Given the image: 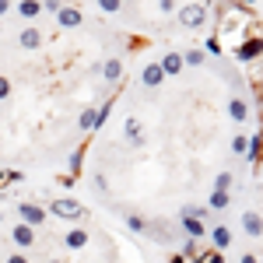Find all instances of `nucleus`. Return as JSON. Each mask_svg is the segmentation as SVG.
Instances as JSON below:
<instances>
[{"mask_svg":"<svg viewBox=\"0 0 263 263\" xmlns=\"http://www.w3.org/2000/svg\"><path fill=\"white\" fill-rule=\"evenodd\" d=\"M207 214H211L207 207H193V203H186L179 211V224H182V232H186V239H197L200 242L203 235H207V228H203V218Z\"/></svg>","mask_w":263,"mask_h":263,"instance_id":"nucleus-1","label":"nucleus"},{"mask_svg":"<svg viewBox=\"0 0 263 263\" xmlns=\"http://www.w3.org/2000/svg\"><path fill=\"white\" fill-rule=\"evenodd\" d=\"M49 214H57L60 221H84V214H88V211H84L74 197H57V200L49 203Z\"/></svg>","mask_w":263,"mask_h":263,"instance_id":"nucleus-2","label":"nucleus"},{"mask_svg":"<svg viewBox=\"0 0 263 263\" xmlns=\"http://www.w3.org/2000/svg\"><path fill=\"white\" fill-rule=\"evenodd\" d=\"M176 21H179V28H186V32L203 28V25H207V7H203V4H186V7H179Z\"/></svg>","mask_w":263,"mask_h":263,"instance_id":"nucleus-3","label":"nucleus"},{"mask_svg":"<svg viewBox=\"0 0 263 263\" xmlns=\"http://www.w3.org/2000/svg\"><path fill=\"white\" fill-rule=\"evenodd\" d=\"M46 207H39V203H32V200H21L18 203V218H21V224H28V228H39L42 221H46Z\"/></svg>","mask_w":263,"mask_h":263,"instance_id":"nucleus-4","label":"nucleus"},{"mask_svg":"<svg viewBox=\"0 0 263 263\" xmlns=\"http://www.w3.org/2000/svg\"><path fill=\"white\" fill-rule=\"evenodd\" d=\"M235 60H239V63L263 60V39H242L239 46H235Z\"/></svg>","mask_w":263,"mask_h":263,"instance_id":"nucleus-5","label":"nucleus"},{"mask_svg":"<svg viewBox=\"0 0 263 263\" xmlns=\"http://www.w3.org/2000/svg\"><path fill=\"white\" fill-rule=\"evenodd\" d=\"M57 25H60V28H81V25H84V11L67 4V7L57 11Z\"/></svg>","mask_w":263,"mask_h":263,"instance_id":"nucleus-6","label":"nucleus"},{"mask_svg":"<svg viewBox=\"0 0 263 263\" xmlns=\"http://www.w3.org/2000/svg\"><path fill=\"white\" fill-rule=\"evenodd\" d=\"M11 242L18 246V249H32V246H35V228L14 224V228H11Z\"/></svg>","mask_w":263,"mask_h":263,"instance_id":"nucleus-7","label":"nucleus"},{"mask_svg":"<svg viewBox=\"0 0 263 263\" xmlns=\"http://www.w3.org/2000/svg\"><path fill=\"white\" fill-rule=\"evenodd\" d=\"M18 46L21 49H39L42 46V32L35 28V25H25V28L18 32Z\"/></svg>","mask_w":263,"mask_h":263,"instance_id":"nucleus-8","label":"nucleus"},{"mask_svg":"<svg viewBox=\"0 0 263 263\" xmlns=\"http://www.w3.org/2000/svg\"><path fill=\"white\" fill-rule=\"evenodd\" d=\"M102 78H105L109 84H120L123 81V60H120V57H109V60L102 63Z\"/></svg>","mask_w":263,"mask_h":263,"instance_id":"nucleus-9","label":"nucleus"},{"mask_svg":"<svg viewBox=\"0 0 263 263\" xmlns=\"http://www.w3.org/2000/svg\"><path fill=\"white\" fill-rule=\"evenodd\" d=\"M207 235H211V246H214V253H224V249L232 246V228H224V224L211 228Z\"/></svg>","mask_w":263,"mask_h":263,"instance_id":"nucleus-10","label":"nucleus"},{"mask_svg":"<svg viewBox=\"0 0 263 263\" xmlns=\"http://www.w3.org/2000/svg\"><path fill=\"white\" fill-rule=\"evenodd\" d=\"M158 63H162V74H165V78H176V74H182V53H176V49H172V53H165Z\"/></svg>","mask_w":263,"mask_h":263,"instance_id":"nucleus-11","label":"nucleus"},{"mask_svg":"<svg viewBox=\"0 0 263 263\" xmlns=\"http://www.w3.org/2000/svg\"><path fill=\"white\" fill-rule=\"evenodd\" d=\"M165 81V74H162V63H147L141 70V84L144 88H158V84Z\"/></svg>","mask_w":263,"mask_h":263,"instance_id":"nucleus-12","label":"nucleus"},{"mask_svg":"<svg viewBox=\"0 0 263 263\" xmlns=\"http://www.w3.org/2000/svg\"><path fill=\"white\" fill-rule=\"evenodd\" d=\"M78 126H81L84 134L99 130V105H84V112L78 116Z\"/></svg>","mask_w":263,"mask_h":263,"instance_id":"nucleus-13","label":"nucleus"},{"mask_svg":"<svg viewBox=\"0 0 263 263\" xmlns=\"http://www.w3.org/2000/svg\"><path fill=\"white\" fill-rule=\"evenodd\" d=\"M123 130H126V134H123V137H126V144H134V147H141V144H144V126H141V120H134V116H130Z\"/></svg>","mask_w":263,"mask_h":263,"instance_id":"nucleus-14","label":"nucleus"},{"mask_svg":"<svg viewBox=\"0 0 263 263\" xmlns=\"http://www.w3.org/2000/svg\"><path fill=\"white\" fill-rule=\"evenodd\" d=\"M242 228L253 235V239H260V235H263V214H256V211H246V214H242Z\"/></svg>","mask_w":263,"mask_h":263,"instance_id":"nucleus-15","label":"nucleus"},{"mask_svg":"<svg viewBox=\"0 0 263 263\" xmlns=\"http://www.w3.org/2000/svg\"><path fill=\"white\" fill-rule=\"evenodd\" d=\"M186 263H203V246L197 242V239H186L182 242V253H179Z\"/></svg>","mask_w":263,"mask_h":263,"instance_id":"nucleus-16","label":"nucleus"},{"mask_svg":"<svg viewBox=\"0 0 263 263\" xmlns=\"http://www.w3.org/2000/svg\"><path fill=\"white\" fill-rule=\"evenodd\" d=\"M232 203V193L228 190H211V197H207V211H224Z\"/></svg>","mask_w":263,"mask_h":263,"instance_id":"nucleus-17","label":"nucleus"},{"mask_svg":"<svg viewBox=\"0 0 263 263\" xmlns=\"http://www.w3.org/2000/svg\"><path fill=\"white\" fill-rule=\"evenodd\" d=\"M63 246H67V249H84V246H88V232H84V228H70V232L63 235Z\"/></svg>","mask_w":263,"mask_h":263,"instance_id":"nucleus-18","label":"nucleus"},{"mask_svg":"<svg viewBox=\"0 0 263 263\" xmlns=\"http://www.w3.org/2000/svg\"><path fill=\"white\" fill-rule=\"evenodd\" d=\"M228 116H232L235 123L249 120V105H246V99H232V102H228Z\"/></svg>","mask_w":263,"mask_h":263,"instance_id":"nucleus-19","label":"nucleus"},{"mask_svg":"<svg viewBox=\"0 0 263 263\" xmlns=\"http://www.w3.org/2000/svg\"><path fill=\"white\" fill-rule=\"evenodd\" d=\"M81 168H84V151L78 147V151L67 158V176H70V179H78V176H81Z\"/></svg>","mask_w":263,"mask_h":263,"instance_id":"nucleus-20","label":"nucleus"},{"mask_svg":"<svg viewBox=\"0 0 263 263\" xmlns=\"http://www.w3.org/2000/svg\"><path fill=\"white\" fill-rule=\"evenodd\" d=\"M246 158H249L253 165H260V162H263V134H256V137L249 141V151H246Z\"/></svg>","mask_w":263,"mask_h":263,"instance_id":"nucleus-21","label":"nucleus"},{"mask_svg":"<svg viewBox=\"0 0 263 263\" xmlns=\"http://www.w3.org/2000/svg\"><path fill=\"white\" fill-rule=\"evenodd\" d=\"M18 14H21V18H39L42 4H39V0H18Z\"/></svg>","mask_w":263,"mask_h":263,"instance_id":"nucleus-22","label":"nucleus"},{"mask_svg":"<svg viewBox=\"0 0 263 263\" xmlns=\"http://www.w3.org/2000/svg\"><path fill=\"white\" fill-rule=\"evenodd\" d=\"M203 60H207V53H203V49H197V46L182 53V67H200Z\"/></svg>","mask_w":263,"mask_h":263,"instance_id":"nucleus-23","label":"nucleus"},{"mask_svg":"<svg viewBox=\"0 0 263 263\" xmlns=\"http://www.w3.org/2000/svg\"><path fill=\"white\" fill-rule=\"evenodd\" d=\"M126 228H130V232H147V228H151V224H147V218H141V214H126Z\"/></svg>","mask_w":263,"mask_h":263,"instance_id":"nucleus-24","label":"nucleus"},{"mask_svg":"<svg viewBox=\"0 0 263 263\" xmlns=\"http://www.w3.org/2000/svg\"><path fill=\"white\" fill-rule=\"evenodd\" d=\"M232 182H235L232 172H218V176H214V190H228V193H232Z\"/></svg>","mask_w":263,"mask_h":263,"instance_id":"nucleus-25","label":"nucleus"},{"mask_svg":"<svg viewBox=\"0 0 263 263\" xmlns=\"http://www.w3.org/2000/svg\"><path fill=\"white\" fill-rule=\"evenodd\" d=\"M232 151H235V155H246V151H249V137H246V134H235V137H232Z\"/></svg>","mask_w":263,"mask_h":263,"instance_id":"nucleus-26","label":"nucleus"},{"mask_svg":"<svg viewBox=\"0 0 263 263\" xmlns=\"http://www.w3.org/2000/svg\"><path fill=\"white\" fill-rule=\"evenodd\" d=\"M203 53H211V57H221V35H211V39L203 42Z\"/></svg>","mask_w":263,"mask_h":263,"instance_id":"nucleus-27","label":"nucleus"},{"mask_svg":"<svg viewBox=\"0 0 263 263\" xmlns=\"http://www.w3.org/2000/svg\"><path fill=\"white\" fill-rule=\"evenodd\" d=\"M99 7L105 11V14H116V11L123 7V0H99Z\"/></svg>","mask_w":263,"mask_h":263,"instance_id":"nucleus-28","label":"nucleus"},{"mask_svg":"<svg viewBox=\"0 0 263 263\" xmlns=\"http://www.w3.org/2000/svg\"><path fill=\"white\" fill-rule=\"evenodd\" d=\"M39 4H42V11H53V14H57L60 7H67L63 0H39Z\"/></svg>","mask_w":263,"mask_h":263,"instance_id":"nucleus-29","label":"nucleus"},{"mask_svg":"<svg viewBox=\"0 0 263 263\" xmlns=\"http://www.w3.org/2000/svg\"><path fill=\"white\" fill-rule=\"evenodd\" d=\"M7 95H11V78H7V74H0V102L7 99Z\"/></svg>","mask_w":263,"mask_h":263,"instance_id":"nucleus-30","label":"nucleus"},{"mask_svg":"<svg viewBox=\"0 0 263 263\" xmlns=\"http://www.w3.org/2000/svg\"><path fill=\"white\" fill-rule=\"evenodd\" d=\"M158 11H165V14H172V11H176V0H158Z\"/></svg>","mask_w":263,"mask_h":263,"instance_id":"nucleus-31","label":"nucleus"},{"mask_svg":"<svg viewBox=\"0 0 263 263\" xmlns=\"http://www.w3.org/2000/svg\"><path fill=\"white\" fill-rule=\"evenodd\" d=\"M203 263H224V256H221V253H207V256H203Z\"/></svg>","mask_w":263,"mask_h":263,"instance_id":"nucleus-32","label":"nucleus"},{"mask_svg":"<svg viewBox=\"0 0 263 263\" xmlns=\"http://www.w3.org/2000/svg\"><path fill=\"white\" fill-rule=\"evenodd\" d=\"M4 263H28V256H25V253H14V256H7Z\"/></svg>","mask_w":263,"mask_h":263,"instance_id":"nucleus-33","label":"nucleus"},{"mask_svg":"<svg viewBox=\"0 0 263 263\" xmlns=\"http://www.w3.org/2000/svg\"><path fill=\"white\" fill-rule=\"evenodd\" d=\"M95 186H99L102 193H105V186H109V179H105V176H102V172H99V176H95Z\"/></svg>","mask_w":263,"mask_h":263,"instance_id":"nucleus-34","label":"nucleus"},{"mask_svg":"<svg viewBox=\"0 0 263 263\" xmlns=\"http://www.w3.org/2000/svg\"><path fill=\"white\" fill-rule=\"evenodd\" d=\"M7 11H11V0H0V18H4Z\"/></svg>","mask_w":263,"mask_h":263,"instance_id":"nucleus-35","label":"nucleus"},{"mask_svg":"<svg viewBox=\"0 0 263 263\" xmlns=\"http://www.w3.org/2000/svg\"><path fill=\"white\" fill-rule=\"evenodd\" d=\"M239 263H260V260H256L253 253H246V256H242V260H239Z\"/></svg>","mask_w":263,"mask_h":263,"instance_id":"nucleus-36","label":"nucleus"},{"mask_svg":"<svg viewBox=\"0 0 263 263\" xmlns=\"http://www.w3.org/2000/svg\"><path fill=\"white\" fill-rule=\"evenodd\" d=\"M168 263H186V260H182V256H179V253H176V256H172V260H168Z\"/></svg>","mask_w":263,"mask_h":263,"instance_id":"nucleus-37","label":"nucleus"},{"mask_svg":"<svg viewBox=\"0 0 263 263\" xmlns=\"http://www.w3.org/2000/svg\"><path fill=\"white\" fill-rule=\"evenodd\" d=\"M242 4H246V7H249V4H256V0H242Z\"/></svg>","mask_w":263,"mask_h":263,"instance_id":"nucleus-38","label":"nucleus"},{"mask_svg":"<svg viewBox=\"0 0 263 263\" xmlns=\"http://www.w3.org/2000/svg\"><path fill=\"white\" fill-rule=\"evenodd\" d=\"M46 263H60V260H46Z\"/></svg>","mask_w":263,"mask_h":263,"instance_id":"nucleus-39","label":"nucleus"}]
</instances>
